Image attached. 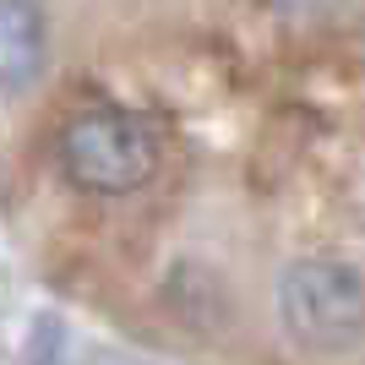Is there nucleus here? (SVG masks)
Returning <instances> with one entry per match:
<instances>
[{"instance_id": "nucleus-2", "label": "nucleus", "mask_w": 365, "mask_h": 365, "mask_svg": "<svg viewBox=\"0 0 365 365\" xmlns=\"http://www.w3.org/2000/svg\"><path fill=\"white\" fill-rule=\"evenodd\" d=\"M61 175L88 197H131L158 169V142L131 109H82L61 125Z\"/></svg>"}, {"instance_id": "nucleus-5", "label": "nucleus", "mask_w": 365, "mask_h": 365, "mask_svg": "<svg viewBox=\"0 0 365 365\" xmlns=\"http://www.w3.org/2000/svg\"><path fill=\"white\" fill-rule=\"evenodd\" d=\"M98 365H137V360H115V354H104V360H98Z\"/></svg>"}, {"instance_id": "nucleus-1", "label": "nucleus", "mask_w": 365, "mask_h": 365, "mask_svg": "<svg viewBox=\"0 0 365 365\" xmlns=\"http://www.w3.org/2000/svg\"><path fill=\"white\" fill-rule=\"evenodd\" d=\"M278 327L305 354H349L365 344V278L349 262L300 257L278 273Z\"/></svg>"}, {"instance_id": "nucleus-3", "label": "nucleus", "mask_w": 365, "mask_h": 365, "mask_svg": "<svg viewBox=\"0 0 365 365\" xmlns=\"http://www.w3.org/2000/svg\"><path fill=\"white\" fill-rule=\"evenodd\" d=\"M49 28L38 0H0V88L22 93L44 76Z\"/></svg>"}, {"instance_id": "nucleus-4", "label": "nucleus", "mask_w": 365, "mask_h": 365, "mask_svg": "<svg viewBox=\"0 0 365 365\" xmlns=\"http://www.w3.org/2000/svg\"><path fill=\"white\" fill-rule=\"evenodd\" d=\"M284 11H305V16H317V11H333L338 0H278Z\"/></svg>"}]
</instances>
